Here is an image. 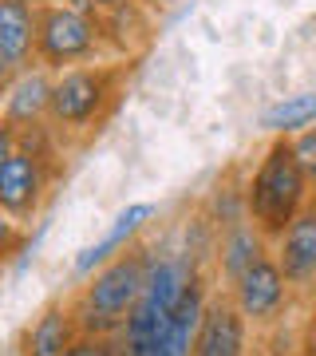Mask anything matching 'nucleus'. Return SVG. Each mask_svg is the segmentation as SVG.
<instances>
[{
    "label": "nucleus",
    "instance_id": "f257e3e1",
    "mask_svg": "<svg viewBox=\"0 0 316 356\" xmlns=\"http://www.w3.org/2000/svg\"><path fill=\"white\" fill-rule=\"evenodd\" d=\"M131 67L123 60H95L76 64L51 76V103H48V127L56 139H83L111 119L119 107V95L126 88Z\"/></svg>",
    "mask_w": 316,
    "mask_h": 356
},
{
    "label": "nucleus",
    "instance_id": "f03ea898",
    "mask_svg": "<svg viewBox=\"0 0 316 356\" xmlns=\"http://www.w3.org/2000/svg\"><path fill=\"white\" fill-rule=\"evenodd\" d=\"M245 198H249V222L269 242H277L292 218L313 202V182L292 154V139H285V135L269 139L265 154L245 178Z\"/></svg>",
    "mask_w": 316,
    "mask_h": 356
},
{
    "label": "nucleus",
    "instance_id": "7ed1b4c3",
    "mask_svg": "<svg viewBox=\"0 0 316 356\" xmlns=\"http://www.w3.org/2000/svg\"><path fill=\"white\" fill-rule=\"evenodd\" d=\"M147 257H151V250L135 242L119 257H111L107 266H99L91 277H83V285L72 297L79 329L95 332V337H119L131 309L139 305L142 285H147Z\"/></svg>",
    "mask_w": 316,
    "mask_h": 356
},
{
    "label": "nucleus",
    "instance_id": "20e7f679",
    "mask_svg": "<svg viewBox=\"0 0 316 356\" xmlns=\"http://www.w3.org/2000/svg\"><path fill=\"white\" fill-rule=\"evenodd\" d=\"M111 32L107 16L79 4H56L40 0V28H36V64L48 72H63L76 64H95L107 56Z\"/></svg>",
    "mask_w": 316,
    "mask_h": 356
},
{
    "label": "nucleus",
    "instance_id": "39448f33",
    "mask_svg": "<svg viewBox=\"0 0 316 356\" xmlns=\"http://www.w3.org/2000/svg\"><path fill=\"white\" fill-rule=\"evenodd\" d=\"M56 135L48 123L28 131H16V151L0 170V210L28 226L48 202L51 182H56Z\"/></svg>",
    "mask_w": 316,
    "mask_h": 356
},
{
    "label": "nucleus",
    "instance_id": "423d86ee",
    "mask_svg": "<svg viewBox=\"0 0 316 356\" xmlns=\"http://www.w3.org/2000/svg\"><path fill=\"white\" fill-rule=\"evenodd\" d=\"M229 301L241 309V317L249 321L253 329H269V325H277L285 317V309L292 301V285L289 277L281 273L277 257L265 254L249 273H241L233 285H229Z\"/></svg>",
    "mask_w": 316,
    "mask_h": 356
},
{
    "label": "nucleus",
    "instance_id": "0eeeda50",
    "mask_svg": "<svg viewBox=\"0 0 316 356\" xmlns=\"http://www.w3.org/2000/svg\"><path fill=\"white\" fill-rule=\"evenodd\" d=\"M273 257H277L281 273L289 277V285L297 293L316 289V198L292 218L289 229L273 242Z\"/></svg>",
    "mask_w": 316,
    "mask_h": 356
},
{
    "label": "nucleus",
    "instance_id": "6e6552de",
    "mask_svg": "<svg viewBox=\"0 0 316 356\" xmlns=\"http://www.w3.org/2000/svg\"><path fill=\"white\" fill-rule=\"evenodd\" d=\"M249 321L241 317V309L226 297H210V309L202 317L194 356H249Z\"/></svg>",
    "mask_w": 316,
    "mask_h": 356
},
{
    "label": "nucleus",
    "instance_id": "1a4fd4ad",
    "mask_svg": "<svg viewBox=\"0 0 316 356\" xmlns=\"http://www.w3.org/2000/svg\"><path fill=\"white\" fill-rule=\"evenodd\" d=\"M51 76L48 67H24L16 83L8 88V95L0 99V111L4 119L13 123L16 131H28V127H40V123H48V103H51Z\"/></svg>",
    "mask_w": 316,
    "mask_h": 356
},
{
    "label": "nucleus",
    "instance_id": "9d476101",
    "mask_svg": "<svg viewBox=\"0 0 316 356\" xmlns=\"http://www.w3.org/2000/svg\"><path fill=\"white\" fill-rule=\"evenodd\" d=\"M151 218H154V206L151 202H131L126 210H119V218L107 226V234L76 257V266H72V269H76V277H91L99 266H107L111 257L123 254L126 245H135V242H139V234H142V226H147Z\"/></svg>",
    "mask_w": 316,
    "mask_h": 356
},
{
    "label": "nucleus",
    "instance_id": "9b49d317",
    "mask_svg": "<svg viewBox=\"0 0 316 356\" xmlns=\"http://www.w3.org/2000/svg\"><path fill=\"white\" fill-rule=\"evenodd\" d=\"M265 254H273V242H269L253 222H241V226H233V229H222V234H217V250H214L217 281L229 289L241 273H249Z\"/></svg>",
    "mask_w": 316,
    "mask_h": 356
},
{
    "label": "nucleus",
    "instance_id": "f8f14e48",
    "mask_svg": "<svg viewBox=\"0 0 316 356\" xmlns=\"http://www.w3.org/2000/svg\"><path fill=\"white\" fill-rule=\"evenodd\" d=\"M79 321L72 301H51L20 337V356H63L79 337Z\"/></svg>",
    "mask_w": 316,
    "mask_h": 356
},
{
    "label": "nucleus",
    "instance_id": "ddd939ff",
    "mask_svg": "<svg viewBox=\"0 0 316 356\" xmlns=\"http://www.w3.org/2000/svg\"><path fill=\"white\" fill-rule=\"evenodd\" d=\"M40 0H0V48L20 67L36 64Z\"/></svg>",
    "mask_w": 316,
    "mask_h": 356
},
{
    "label": "nucleus",
    "instance_id": "4468645a",
    "mask_svg": "<svg viewBox=\"0 0 316 356\" xmlns=\"http://www.w3.org/2000/svg\"><path fill=\"white\" fill-rule=\"evenodd\" d=\"M316 127V91H297V95H285V99L269 103L261 111V131L265 135H301V131Z\"/></svg>",
    "mask_w": 316,
    "mask_h": 356
},
{
    "label": "nucleus",
    "instance_id": "2eb2a0df",
    "mask_svg": "<svg viewBox=\"0 0 316 356\" xmlns=\"http://www.w3.org/2000/svg\"><path fill=\"white\" fill-rule=\"evenodd\" d=\"M206 218L210 226L222 234V229H233L241 222H249V198H245V182H233V178H222L214 191L206 194Z\"/></svg>",
    "mask_w": 316,
    "mask_h": 356
},
{
    "label": "nucleus",
    "instance_id": "dca6fc26",
    "mask_svg": "<svg viewBox=\"0 0 316 356\" xmlns=\"http://www.w3.org/2000/svg\"><path fill=\"white\" fill-rule=\"evenodd\" d=\"M63 356H126L119 337H95V332H79L76 344Z\"/></svg>",
    "mask_w": 316,
    "mask_h": 356
},
{
    "label": "nucleus",
    "instance_id": "f3484780",
    "mask_svg": "<svg viewBox=\"0 0 316 356\" xmlns=\"http://www.w3.org/2000/svg\"><path fill=\"white\" fill-rule=\"evenodd\" d=\"M292 154H297V163H301V170L308 175V182L316 191V127L292 135Z\"/></svg>",
    "mask_w": 316,
    "mask_h": 356
},
{
    "label": "nucleus",
    "instance_id": "a211bd4d",
    "mask_svg": "<svg viewBox=\"0 0 316 356\" xmlns=\"http://www.w3.org/2000/svg\"><path fill=\"white\" fill-rule=\"evenodd\" d=\"M24 242H28L24 226H20L16 218H8L4 210H0V257L8 261V257H13L16 250H24Z\"/></svg>",
    "mask_w": 316,
    "mask_h": 356
},
{
    "label": "nucleus",
    "instance_id": "6ab92c4d",
    "mask_svg": "<svg viewBox=\"0 0 316 356\" xmlns=\"http://www.w3.org/2000/svg\"><path fill=\"white\" fill-rule=\"evenodd\" d=\"M20 72H24V67L16 64V60H13V56H8L4 48H0V99L8 95V88L16 83V76H20Z\"/></svg>",
    "mask_w": 316,
    "mask_h": 356
},
{
    "label": "nucleus",
    "instance_id": "aec40b11",
    "mask_svg": "<svg viewBox=\"0 0 316 356\" xmlns=\"http://www.w3.org/2000/svg\"><path fill=\"white\" fill-rule=\"evenodd\" d=\"M13 151H16V127L4 119V111H0V170H4V163H8Z\"/></svg>",
    "mask_w": 316,
    "mask_h": 356
},
{
    "label": "nucleus",
    "instance_id": "412c9836",
    "mask_svg": "<svg viewBox=\"0 0 316 356\" xmlns=\"http://www.w3.org/2000/svg\"><path fill=\"white\" fill-rule=\"evenodd\" d=\"M301 356H316V309L308 313V321L301 329Z\"/></svg>",
    "mask_w": 316,
    "mask_h": 356
},
{
    "label": "nucleus",
    "instance_id": "4be33fe9",
    "mask_svg": "<svg viewBox=\"0 0 316 356\" xmlns=\"http://www.w3.org/2000/svg\"><path fill=\"white\" fill-rule=\"evenodd\" d=\"M131 0H91V8L95 13H119V8H126Z\"/></svg>",
    "mask_w": 316,
    "mask_h": 356
},
{
    "label": "nucleus",
    "instance_id": "5701e85b",
    "mask_svg": "<svg viewBox=\"0 0 316 356\" xmlns=\"http://www.w3.org/2000/svg\"><path fill=\"white\" fill-rule=\"evenodd\" d=\"M0 273H4V257H0Z\"/></svg>",
    "mask_w": 316,
    "mask_h": 356
}]
</instances>
